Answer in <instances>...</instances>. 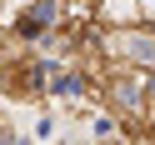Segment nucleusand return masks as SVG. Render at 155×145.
Here are the masks:
<instances>
[{
  "mask_svg": "<svg viewBox=\"0 0 155 145\" xmlns=\"http://www.w3.org/2000/svg\"><path fill=\"white\" fill-rule=\"evenodd\" d=\"M130 55L145 60V65H155V40H150V35H135V40H130Z\"/></svg>",
  "mask_w": 155,
  "mask_h": 145,
  "instance_id": "1",
  "label": "nucleus"
},
{
  "mask_svg": "<svg viewBox=\"0 0 155 145\" xmlns=\"http://www.w3.org/2000/svg\"><path fill=\"white\" fill-rule=\"evenodd\" d=\"M150 95H155V80H150Z\"/></svg>",
  "mask_w": 155,
  "mask_h": 145,
  "instance_id": "2",
  "label": "nucleus"
}]
</instances>
